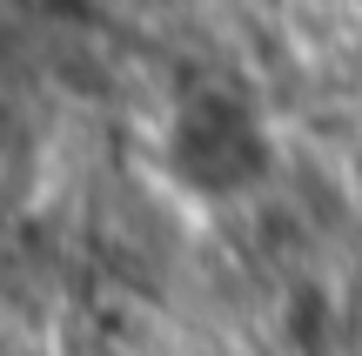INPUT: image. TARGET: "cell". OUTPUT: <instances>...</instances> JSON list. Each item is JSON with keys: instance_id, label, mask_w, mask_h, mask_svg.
I'll return each mask as SVG.
<instances>
[{"instance_id": "6da1fadb", "label": "cell", "mask_w": 362, "mask_h": 356, "mask_svg": "<svg viewBox=\"0 0 362 356\" xmlns=\"http://www.w3.org/2000/svg\"><path fill=\"white\" fill-rule=\"evenodd\" d=\"M161 161L188 195H248L275 175V142L262 128V115L228 88H194L188 101H175L168 134H161Z\"/></svg>"}]
</instances>
